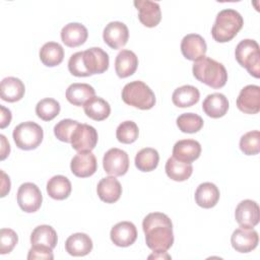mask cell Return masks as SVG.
Listing matches in <instances>:
<instances>
[{
  "mask_svg": "<svg viewBox=\"0 0 260 260\" xmlns=\"http://www.w3.org/2000/svg\"><path fill=\"white\" fill-rule=\"evenodd\" d=\"M145 243L153 252H166L174 244L173 223L162 212H151L142 221Z\"/></svg>",
  "mask_w": 260,
  "mask_h": 260,
  "instance_id": "1",
  "label": "cell"
},
{
  "mask_svg": "<svg viewBox=\"0 0 260 260\" xmlns=\"http://www.w3.org/2000/svg\"><path fill=\"white\" fill-rule=\"evenodd\" d=\"M192 72L198 81L212 88H220L228 81L225 67L221 63L206 56L194 62Z\"/></svg>",
  "mask_w": 260,
  "mask_h": 260,
  "instance_id": "2",
  "label": "cell"
},
{
  "mask_svg": "<svg viewBox=\"0 0 260 260\" xmlns=\"http://www.w3.org/2000/svg\"><path fill=\"white\" fill-rule=\"evenodd\" d=\"M244 24L242 15L235 9L226 8L219 11L211 28V36L217 43L232 41Z\"/></svg>",
  "mask_w": 260,
  "mask_h": 260,
  "instance_id": "3",
  "label": "cell"
},
{
  "mask_svg": "<svg viewBox=\"0 0 260 260\" xmlns=\"http://www.w3.org/2000/svg\"><path fill=\"white\" fill-rule=\"evenodd\" d=\"M122 100L125 104L140 110H149L155 105L154 92L140 80L131 81L123 87Z\"/></svg>",
  "mask_w": 260,
  "mask_h": 260,
  "instance_id": "4",
  "label": "cell"
},
{
  "mask_svg": "<svg viewBox=\"0 0 260 260\" xmlns=\"http://www.w3.org/2000/svg\"><path fill=\"white\" fill-rule=\"evenodd\" d=\"M237 62L247 69L255 78L260 76V52L259 45L255 40L245 39L241 41L235 50Z\"/></svg>",
  "mask_w": 260,
  "mask_h": 260,
  "instance_id": "5",
  "label": "cell"
},
{
  "mask_svg": "<svg viewBox=\"0 0 260 260\" xmlns=\"http://www.w3.org/2000/svg\"><path fill=\"white\" fill-rule=\"evenodd\" d=\"M13 140L16 146L22 150L36 149L43 141V128L31 121H26L18 124L12 133Z\"/></svg>",
  "mask_w": 260,
  "mask_h": 260,
  "instance_id": "6",
  "label": "cell"
},
{
  "mask_svg": "<svg viewBox=\"0 0 260 260\" xmlns=\"http://www.w3.org/2000/svg\"><path fill=\"white\" fill-rule=\"evenodd\" d=\"M16 198L20 209L27 213L38 211L43 202V195L40 188L30 182L23 183L19 186Z\"/></svg>",
  "mask_w": 260,
  "mask_h": 260,
  "instance_id": "7",
  "label": "cell"
},
{
  "mask_svg": "<svg viewBox=\"0 0 260 260\" xmlns=\"http://www.w3.org/2000/svg\"><path fill=\"white\" fill-rule=\"evenodd\" d=\"M98 132L94 127L84 124V123H79L76 128L74 129L70 143L76 151H91L96 143H98Z\"/></svg>",
  "mask_w": 260,
  "mask_h": 260,
  "instance_id": "8",
  "label": "cell"
},
{
  "mask_svg": "<svg viewBox=\"0 0 260 260\" xmlns=\"http://www.w3.org/2000/svg\"><path fill=\"white\" fill-rule=\"evenodd\" d=\"M103 167L105 172L111 176H124L129 169V156L120 148H110L103 157Z\"/></svg>",
  "mask_w": 260,
  "mask_h": 260,
  "instance_id": "9",
  "label": "cell"
},
{
  "mask_svg": "<svg viewBox=\"0 0 260 260\" xmlns=\"http://www.w3.org/2000/svg\"><path fill=\"white\" fill-rule=\"evenodd\" d=\"M82 61L89 76L106 72L110 63L108 53L99 47H92L82 51Z\"/></svg>",
  "mask_w": 260,
  "mask_h": 260,
  "instance_id": "10",
  "label": "cell"
},
{
  "mask_svg": "<svg viewBox=\"0 0 260 260\" xmlns=\"http://www.w3.org/2000/svg\"><path fill=\"white\" fill-rule=\"evenodd\" d=\"M235 218L241 228L253 229L260 219V209L257 202L251 199L241 201L235 210Z\"/></svg>",
  "mask_w": 260,
  "mask_h": 260,
  "instance_id": "11",
  "label": "cell"
},
{
  "mask_svg": "<svg viewBox=\"0 0 260 260\" xmlns=\"http://www.w3.org/2000/svg\"><path fill=\"white\" fill-rule=\"evenodd\" d=\"M237 107L245 114H257L260 111V87L249 84L242 88L237 98Z\"/></svg>",
  "mask_w": 260,
  "mask_h": 260,
  "instance_id": "12",
  "label": "cell"
},
{
  "mask_svg": "<svg viewBox=\"0 0 260 260\" xmlns=\"http://www.w3.org/2000/svg\"><path fill=\"white\" fill-rule=\"evenodd\" d=\"M104 42L112 49L117 50L124 47L129 39V30L121 21L109 22L103 31Z\"/></svg>",
  "mask_w": 260,
  "mask_h": 260,
  "instance_id": "13",
  "label": "cell"
},
{
  "mask_svg": "<svg viewBox=\"0 0 260 260\" xmlns=\"http://www.w3.org/2000/svg\"><path fill=\"white\" fill-rule=\"evenodd\" d=\"M70 169L72 174L78 178L90 177L98 170L96 158L91 151H80L71 159Z\"/></svg>",
  "mask_w": 260,
  "mask_h": 260,
  "instance_id": "14",
  "label": "cell"
},
{
  "mask_svg": "<svg viewBox=\"0 0 260 260\" xmlns=\"http://www.w3.org/2000/svg\"><path fill=\"white\" fill-rule=\"evenodd\" d=\"M259 243L258 233L253 229L239 228L235 230L231 237L233 248L240 253H249L253 251Z\"/></svg>",
  "mask_w": 260,
  "mask_h": 260,
  "instance_id": "15",
  "label": "cell"
},
{
  "mask_svg": "<svg viewBox=\"0 0 260 260\" xmlns=\"http://www.w3.org/2000/svg\"><path fill=\"white\" fill-rule=\"evenodd\" d=\"M134 6L138 10V19L146 27L156 26L161 19V11L157 2L149 0H135Z\"/></svg>",
  "mask_w": 260,
  "mask_h": 260,
  "instance_id": "16",
  "label": "cell"
},
{
  "mask_svg": "<svg viewBox=\"0 0 260 260\" xmlns=\"http://www.w3.org/2000/svg\"><path fill=\"white\" fill-rule=\"evenodd\" d=\"M206 51L205 40L200 35L189 34L182 39L181 52L186 59L195 62L204 57Z\"/></svg>",
  "mask_w": 260,
  "mask_h": 260,
  "instance_id": "17",
  "label": "cell"
},
{
  "mask_svg": "<svg viewBox=\"0 0 260 260\" xmlns=\"http://www.w3.org/2000/svg\"><path fill=\"white\" fill-rule=\"evenodd\" d=\"M110 238L118 247H129L137 239L136 226L131 221H120L112 228Z\"/></svg>",
  "mask_w": 260,
  "mask_h": 260,
  "instance_id": "18",
  "label": "cell"
},
{
  "mask_svg": "<svg viewBox=\"0 0 260 260\" xmlns=\"http://www.w3.org/2000/svg\"><path fill=\"white\" fill-rule=\"evenodd\" d=\"M201 154V145L194 139H182L175 143L173 156L179 160L189 162L196 160Z\"/></svg>",
  "mask_w": 260,
  "mask_h": 260,
  "instance_id": "19",
  "label": "cell"
},
{
  "mask_svg": "<svg viewBox=\"0 0 260 260\" xmlns=\"http://www.w3.org/2000/svg\"><path fill=\"white\" fill-rule=\"evenodd\" d=\"M88 37L86 27L79 22L67 23L61 29V40L65 46L75 48L85 43Z\"/></svg>",
  "mask_w": 260,
  "mask_h": 260,
  "instance_id": "20",
  "label": "cell"
},
{
  "mask_svg": "<svg viewBox=\"0 0 260 260\" xmlns=\"http://www.w3.org/2000/svg\"><path fill=\"white\" fill-rule=\"evenodd\" d=\"M229 101L224 94L214 92L208 94L202 104L203 112L210 118L217 119L223 117L229 110Z\"/></svg>",
  "mask_w": 260,
  "mask_h": 260,
  "instance_id": "21",
  "label": "cell"
},
{
  "mask_svg": "<svg viewBox=\"0 0 260 260\" xmlns=\"http://www.w3.org/2000/svg\"><path fill=\"white\" fill-rule=\"evenodd\" d=\"M96 193L102 201L106 203H115L122 195V186L114 176H109L103 178L98 183Z\"/></svg>",
  "mask_w": 260,
  "mask_h": 260,
  "instance_id": "22",
  "label": "cell"
},
{
  "mask_svg": "<svg viewBox=\"0 0 260 260\" xmlns=\"http://www.w3.org/2000/svg\"><path fill=\"white\" fill-rule=\"evenodd\" d=\"M92 241L84 233H75L69 236L65 242L66 252L75 257L85 256L92 250Z\"/></svg>",
  "mask_w": 260,
  "mask_h": 260,
  "instance_id": "23",
  "label": "cell"
},
{
  "mask_svg": "<svg viewBox=\"0 0 260 260\" xmlns=\"http://www.w3.org/2000/svg\"><path fill=\"white\" fill-rule=\"evenodd\" d=\"M24 92V84L19 78L9 76L2 79L0 84V96L3 101L8 103L18 102L23 98Z\"/></svg>",
  "mask_w": 260,
  "mask_h": 260,
  "instance_id": "24",
  "label": "cell"
},
{
  "mask_svg": "<svg viewBox=\"0 0 260 260\" xmlns=\"http://www.w3.org/2000/svg\"><path fill=\"white\" fill-rule=\"evenodd\" d=\"M219 190L213 183L205 182L200 184L195 191V202L202 208H212L219 200Z\"/></svg>",
  "mask_w": 260,
  "mask_h": 260,
  "instance_id": "25",
  "label": "cell"
},
{
  "mask_svg": "<svg viewBox=\"0 0 260 260\" xmlns=\"http://www.w3.org/2000/svg\"><path fill=\"white\" fill-rule=\"evenodd\" d=\"M138 66V58L133 51L122 50L115 59V70L120 78H126L134 74Z\"/></svg>",
  "mask_w": 260,
  "mask_h": 260,
  "instance_id": "26",
  "label": "cell"
},
{
  "mask_svg": "<svg viewBox=\"0 0 260 260\" xmlns=\"http://www.w3.org/2000/svg\"><path fill=\"white\" fill-rule=\"evenodd\" d=\"M94 95V88L87 83H72L66 89L67 101L76 107L83 106Z\"/></svg>",
  "mask_w": 260,
  "mask_h": 260,
  "instance_id": "27",
  "label": "cell"
},
{
  "mask_svg": "<svg viewBox=\"0 0 260 260\" xmlns=\"http://www.w3.org/2000/svg\"><path fill=\"white\" fill-rule=\"evenodd\" d=\"M200 92L193 85H183L176 88L172 94V101L179 108H189L199 102Z\"/></svg>",
  "mask_w": 260,
  "mask_h": 260,
  "instance_id": "28",
  "label": "cell"
},
{
  "mask_svg": "<svg viewBox=\"0 0 260 260\" xmlns=\"http://www.w3.org/2000/svg\"><path fill=\"white\" fill-rule=\"evenodd\" d=\"M165 169L168 177L176 182H183L188 180L193 173L192 164L179 160L174 156L168 158Z\"/></svg>",
  "mask_w": 260,
  "mask_h": 260,
  "instance_id": "29",
  "label": "cell"
},
{
  "mask_svg": "<svg viewBox=\"0 0 260 260\" xmlns=\"http://www.w3.org/2000/svg\"><path fill=\"white\" fill-rule=\"evenodd\" d=\"M42 63L47 67H55L64 59V49L56 42H48L43 45L39 53Z\"/></svg>",
  "mask_w": 260,
  "mask_h": 260,
  "instance_id": "30",
  "label": "cell"
},
{
  "mask_svg": "<svg viewBox=\"0 0 260 260\" xmlns=\"http://www.w3.org/2000/svg\"><path fill=\"white\" fill-rule=\"evenodd\" d=\"M72 190L71 183L68 178L62 175H56L52 177L47 183V193L55 200L66 199Z\"/></svg>",
  "mask_w": 260,
  "mask_h": 260,
  "instance_id": "31",
  "label": "cell"
},
{
  "mask_svg": "<svg viewBox=\"0 0 260 260\" xmlns=\"http://www.w3.org/2000/svg\"><path fill=\"white\" fill-rule=\"evenodd\" d=\"M83 110L85 115L94 121L106 120L111 114V107L109 103L95 95L83 105Z\"/></svg>",
  "mask_w": 260,
  "mask_h": 260,
  "instance_id": "32",
  "label": "cell"
},
{
  "mask_svg": "<svg viewBox=\"0 0 260 260\" xmlns=\"http://www.w3.org/2000/svg\"><path fill=\"white\" fill-rule=\"evenodd\" d=\"M58 237L56 231L48 224H41L35 228L30 234V243L32 245L47 246L54 249L57 245Z\"/></svg>",
  "mask_w": 260,
  "mask_h": 260,
  "instance_id": "33",
  "label": "cell"
},
{
  "mask_svg": "<svg viewBox=\"0 0 260 260\" xmlns=\"http://www.w3.org/2000/svg\"><path fill=\"white\" fill-rule=\"evenodd\" d=\"M159 161V154L152 147H145L139 150L135 156V167L141 172H151L156 169Z\"/></svg>",
  "mask_w": 260,
  "mask_h": 260,
  "instance_id": "34",
  "label": "cell"
},
{
  "mask_svg": "<svg viewBox=\"0 0 260 260\" xmlns=\"http://www.w3.org/2000/svg\"><path fill=\"white\" fill-rule=\"evenodd\" d=\"M59 102L54 99L46 98L41 100L36 106V114L43 121H51L60 113Z\"/></svg>",
  "mask_w": 260,
  "mask_h": 260,
  "instance_id": "35",
  "label": "cell"
},
{
  "mask_svg": "<svg viewBox=\"0 0 260 260\" xmlns=\"http://www.w3.org/2000/svg\"><path fill=\"white\" fill-rule=\"evenodd\" d=\"M177 126L183 133H196L203 127V119L194 113H184L177 118Z\"/></svg>",
  "mask_w": 260,
  "mask_h": 260,
  "instance_id": "36",
  "label": "cell"
},
{
  "mask_svg": "<svg viewBox=\"0 0 260 260\" xmlns=\"http://www.w3.org/2000/svg\"><path fill=\"white\" fill-rule=\"evenodd\" d=\"M139 135V129L135 122L124 121L117 127L116 137L119 142L124 144H130L136 141Z\"/></svg>",
  "mask_w": 260,
  "mask_h": 260,
  "instance_id": "37",
  "label": "cell"
},
{
  "mask_svg": "<svg viewBox=\"0 0 260 260\" xmlns=\"http://www.w3.org/2000/svg\"><path fill=\"white\" fill-rule=\"evenodd\" d=\"M240 149L246 155H255L260 151V132L258 130L245 133L240 139Z\"/></svg>",
  "mask_w": 260,
  "mask_h": 260,
  "instance_id": "38",
  "label": "cell"
},
{
  "mask_svg": "<svg viewBox=\"0 0 260 260\" xmlns=\"http://www.w3.org/2000/svg\"><path fill=\"white\" fill-rule=\"evenodd\" d=\"M79 122L72 119H63L54 126V134L62 142L70 143L71 135Z\"/></svg>",
  "mask_w": 260,
  "mask_h": 260,
  "instance_id": "39",
  "label": "cell"
},
{
  "mask_svg": "<svg viewBox=\"0 0 260 260\" xmlns=\"http://www.w3.org/2000/svg\"><path fill=\"white\" fill-rule=\"evenodd\" d=\"M18 242L17 234L11 229H1L0 231V254L10 253Z\"/></svg>",
  "mask_w": 260,
  "mask_h": 260,
  "instance_id": "40",
  "label": "cell"
},
{
  "mask_svg": "<svg viewBox=\"0 0 260 260\" xmlns=\"http://www.w3.org/2000/svg\"><path fill=\"white\" fill-rule=\"evenodd\" d=\"M69 72L77 77H86L89 76L86 72L83 61H82V52H76L72 54L68 61Z\"/></svg>",
  "mask_w": 260,
  "mask_h": 260,
  "instance_id": "41",
  "label": "cell"
},
{
  "mask_svg": "<svg viewBox=\"0 0 260 260\" xmlns=\"http://www.w3.org/2000/svg\"><path fill=\"white\" fill-rule=\"evenodd\" d=\"M52 250L53 249H51L47 246L32 245L28 251L27 259L28 260H34V259H50V260H52V259H54Z\"/></svg>",
  "mask_w": 260,
  "mask_h": 260,
  "instance_id": "42",
  "label": "cell"
},
{
  "mask_svg": "<svg viewBox=\"0 0 260 260\" xmlns=\"http://www.w3.org/2000/svg\"><path fill=\"white\" fill-rule=\"evenodd\" d=\"M0 110H1V121H0V128L3 129L6 126H8L11 122V112L10 110L6 109L4 106H0Z\"/></svg>",
  "mask_w": 260,
  "mask_h": 260,
  "instance_id": "43",
  "label": "cell"
},
{
  "mask_svg": "<svg viewBox=\"0 0 260 260\" xmlns=\"http://www.w3.org/2000/svg\"><path fill=\"white\" fill-rule=\"evenodd\" d=\"M1 176H2V180H1V197H5L7 193H9L10 191V179L9 177L3 172L1 171Z\"/></svg>",
  "mask_w": 260,
  "mask_h": 260,
  "instance_id": "44",
  "label": "cell"
},
{
  "mask_svg": "<svg viewBox=\"0 0 260 260\" xmlns=\"http://www.w3.org/2000/svg\"><path fill=\"white\" fill-rule=\"evenodd\" d=\"M0 139H1V160H3L9 155L10 145H9V142L7 141L6 137L3 134L0 135Z\"/></svg>",
  "mask_w": 260,
  "mask_h": 260,
  "instance_id": "45",
  "label": "cell"
},
{
  "mask_svg": "<svg viewBox=\"0 0 260 260\" xmlns=\"http://www.w3.org/2000/svg\"><path fill=\"white\" fill-rule=\"evenodd\" d=\"M148 258L149 259H151V258H154V259H171V256L167 253V251L166 252H153V254H151V255H149L148 256Z\"/></svg>",
  "mask_w": 260,
  "mask_h": 260,
  "instance_id": "46",
  "label": "cell"
}]
</instances>
